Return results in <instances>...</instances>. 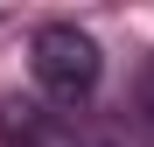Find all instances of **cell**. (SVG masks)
<instances>
[{"label":"cell","instance_id":"1","mask_svg":"<svg viewBox=\"0 0 154 147\" xmlns=\"http://www.w3.org/2000/svg\"><path fill=\"white\" fill-rule=\"evenodd\" d=\"M28 70H35V91L63 112V105H84V98L98 91L105 56H98V42H91L84 28L49 21V28H35V42H28Z\"/></svg>","mask_w":154,"mask_h":147},{"label":"cell","instance_id":"2","mask_svg":"<svg viewBox=\"0 0 154 147\" xmlns=\"http://www.w3.org/2000/svg\"><path fill=\"white\" fill-rule=\"evenodd\" d=\"M0 147H126V140L42 98H0Z\"/></svg>","mask_w":154,"mask_h":147},{"label":"cell","instance_id":"3","mask_svg":"<svg viewBox=\"0 0 154 147\" xmlns=\"http://www.w3.org/2000/svg\"><path fill=\"white\" fill-rule=\"evenodd\" d=\"M140 119H147V126H154V63L140 70Z\"/></svg>","mask_w":154,"mask_h":147}]
</instances>
